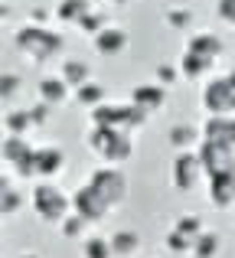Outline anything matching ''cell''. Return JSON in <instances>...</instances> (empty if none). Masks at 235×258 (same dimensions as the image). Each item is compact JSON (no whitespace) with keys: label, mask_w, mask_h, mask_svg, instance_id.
<instances>
[{"label":"cell","mask_w":235,"mask_h":258,"mask_svg":"<svg viewBox=\"0 0 235 258\" xmlns=\"http://www.w3.org/2000/svg\"><path fill=\"white\" fill-rule=\"evenodd\" d=\"M65 167V154L59 147H36V176L49 180Z\"/></svg>","instance_id":"obj_14"},{"label":"cell","mask_w":235,"mask_h":258,"mask_svg":"<svg viewBox=\"0 0 235 258\" xmlns=\"http://www.w3.org/2000/svg\"><path fill=\"white\" fill-rule=\"evenodd\" d=\"M49 17H52V13L46 10V7H33V10H30V23H36V26H46Z\"/></svg>","instance_id":"obj_37"},{"label":"cell","mask_w":235,"mask_h":258,"mask_svg":"<svg viewBox=\"0 0 235 258\" xmlns=\"http://www.w3.org/2000/svg\"><path fill=\"white\" fill-rule=\"evenodd\" d=\"M203 108L209 114H232L235 111V85L229 82V76L212 79L203 88Z\"/></svg>","instance_id":"obj_6"},{"label":"cell","mask_w":235,"mask_h":258,"mask_svg":"<svg viewBox=\"0 0 235 258\" xmlns=\"http://www.w3.org/2000/svg\"><path fill=\"white\" fill-rule=\"evenodd\" d=\"M4 127H7V134H26L30 127H36L33 124V114H30V108H10V111L4 114Z\"/></svg>","instance_id":"obj_21"},{"label":"cell","mask_w":235,"mask_h":258,"mask_svg":"<svg viewBox=\"0 0 235 258\" xmlns=\"http://www.w3.org/2000/svg\"><path fill=\"white\" fill-rule=\"evenodd\" d=\"M164 245H167V252H173V255H193V239L190 235H183V232H167V239H164Z\"/></svg>","instance_id":"obj_30"},{"label":"cell","mask_w":235,"mask_h":258,"mask_svg":"<svg viewBox=\"0 0 235 258\" xmlns=\"http://www.w3.org/2000/svg\"><path fill=\"white\" fill-rule=\"evenodd\" d=\"M82 258H115L111 239H98V235L85 239V245H82Z\"/></svg>","instance_id":"obj_28"},{"label":"cell","mask_w":235,"mask_h":258,"mask_svg":"<svg viewBox=\"0 0 235 258\" xmlns=\"http://www.w3.org/2000/svg\"><path fill=\"white\" fill-rule=\"evenodd\" d=\"M131 101L134 105H140L144 111H160V108L167 105V85H160V82H144V85H134V92H131Z\"/></svg>","instance_id":"obj_10"},{"label":"cell","mask_w":235,"mask_h":258,"mask_svg":"<svg viewBox=\"0 0 235 258\" xmlns=\"http://www.w3.org/2000/svg\"><path fill=\"white\" fill-rule=\"evenodd\" d=\"M20 258H39V255H20Z\"/></svg>","instance_id":"obj_40"},{"label":"cell","mask_w":235,"mask_h":258,"mask_svg":"<svg viewBox=\"0 0 235 258\" xmlns=\"http://www.w3.org/2000/svg\"><path fill=\"white\" fill-rule=\"evenodd\" d=\"M115 4H134V0H115Z\"/></svg>","instance_id":"obj_39"},{"label":"cell","mask_w":235,"mask_h":258,"mask_svg":"<svg viewBox=\"0 0 235 258\" xmlns=\"http://www.w3.org/2000/svg\"><path fill=\"white\" fill-rule=\"evenodd\" d=\"M92 43H95V52L98 56H105V59H111V56H121V52L127 49V33L121 30V26H105L98 36H92Z\"/></svg>","instance_id":"obj_9"},{"label":"cell","mask_w":235,"mask_h":258,"mask_svg":"<svg viewBox=\"0 0 235 258\" xmlns=\"http://www.w3.org/2000/svg\"><path fill=\"white\" fill-rule=\"evenodd\" d=\"M173 229H177V232H183V235H190L193 242H196L199 235L206 232V229H203V219H199V216H193V213L180 216V219H177V226H173Z\"/></svg>","instance_id":"obj_31"},{"label":"cell","mask_w":235,"mask_h":258,"mask_svg":"<svg viewBox=\"0 0 235 258\" xmlns=\"http://www.w3.org/2000/svg\"><path fill=\"white\" fill-rule=\"evenodd\" d=\"M92 124H98V127H118L121 124V105H95L92 108Z\"/></svg>","instance_id":"obj_24"},{"label":"cell","mask_w":235,"mask_h":258,"mask_svg":"<svg viewBox=\"0 0 235 258\" xmlns=\"http://www.w3.org/2000/svg\"><path fill=\"white\" fill-rule=\"evenodd\" d=\"M39 101H46V105H52V108H56V105H62V101L65 98H69V82H65V79L62 76H49V79H39Z\"/></svg>","instance_id":"obj_15"},{"label":"cell","mask_w":235,"mask_h":258,"mask_svg":"<svg viewBox=\"0 0 235 258\" xmlns=\"http://www.w3.org/2000/svg\"><path fill=\"white\" fill-rule=\"evenodd\" d=\"M177 66H180V72H183L186 82H199V79L212 69V59H206V56H199V52H190V49H186L183 59H180Z\"/></svg>","instance_id":"obj_16"},{"label":"cell","mask_w":235,"mask_h":258,"mask_svg":"<svg viewBox=\"0 0 235 258\" xmlns=\"http://www.w3.org/2000/svg\"><path fill=\"white\" fill-rule=\"evenodd\" d=\"M199 160L206 167V176L209 173H219V170H229L235 167V147L232 144H222V141H206L199 144Z\"/></svg>","instance_id":"obj_7"},{"label":"cell","mask_w":235,"mask_h":258,"mask_svg":"<svg viewBox=\"0 0 235 258\" xmlns=\"http://www.w3.org/2000/svg\"><path fill=\"white\" fill-rule=\"evenodd\" d=\"M164 23L177 33H186L193 26V10H186V7H170V10L164 13Z\"/></svg>","instance_id":"obj_26"},{"label":"cell","mask_w":235,"mask_h":258,"mask_svg":"<svg viewBox=\"0 0 235 258\" xmlns=\"http://www.w3.org/2000/svg\"><path fill=\"white\" fill-rule=\"evenodd\" d=\"M85 226H89V219H82L79 213L65 216V219L59 222V229H62V235H65V239H82V235H85Z\"/></svg>","instance_id":"obj_32"},{"label":"cell","mask_w":235,"mask_h":258,"mask_svg":"<svg viewBox=\"0 0 235 258\" xmlns=\"http://www.w3.org/2000/svg\"><path fill=\"white\" fill-rule=\"evenodd\" d=\"M59 76H62L72 88H79V85H85L92 79V69H89V62H82V59H65Z\"/></svg>","instance_id":"obj_20"},{"label":"cell","mask_w":235,"mask_h":258,"mask_svg":"<svg viewBox=\"0 0 235 258\" xmlns=\"http://www.w3.org/2000/svg\"><path fill=\"white\" fill-rule=\"evenodd\" d=\"M225 76H229V82L235 85V66H232V69H229V72H225Z\"/></svg>","instance_id":"obj_38"},{"label":"cell","mask_w":235,"mask_h":258,"mask_svg":"<svg viewBox=\"0 0 235 258\" xmlns=\"http://www.w3.org/2000/svg\"><path fill=\"white\" fill-rule=\"evenodd\" d=\"M30 203H33V213L43 222H62L65 216H69V206H72V200L59 186H52V183H39V186L33 189Z\"/></svg>","instance_id":"obj_2"},{"label":"cell","mask_w":235,"mask_h":258,"mask_svg":"<svg viewBox=\"0 0 235 258\" xmlns=\"http://www.w3.org/2000/svg\"><path fill=\"white\" fill-rule=\"evenodd\" d=\"M72 213H79L89 222H102L105 216L111 213V206L105 203V196L98 193L92 183H85V186H79L75 193H72Z\"/></svg>","instance_id":"obj_5"},{"label":"cell","mask_w":235,"mask_h":258,"mask_svg":"<svg viewBox=\"0 0 235 258\" xmlns=\"http://www.w3.org/2000/svg\"><path fill=\"white\" fill-rule=\"evenodd\" d=\"M17 49L23 52V56L36 59V62H49V59H56L59 52H62V36L52 30H46V26H23V30H17Z\"/></svg>","instance_id":"obj_1"},{"label":"cell","mask_w":235,"mask_h":258,"mask_svg":"<svg viewBox=\"0 0 235 258\" xmlns=\"http://www.w3.org/2000/svg\"><path fill=\"white\" fill-rule=\"evenodd\" d=\"M20 85H23V79H20L17 72H4V76H0V98L10 101L13 92H20Z\"/></svg>","instance_id":"obj_34"},{"label":"cell","mask_w":235,"mask_h":258,"mask_svg":"<svg viewBox=\"0 0 235 258\" xmlns=\"http://www.w3.org/2000/svg\"><path fill=\"white\" fill-rule=\"evenodd\" d=\"M75 101H79L82 108H89V111H92L95 105H102V101H105V88L89 79L85 85H79V88H75Z\"/></svg>","instance_id":"obj_25"},{"label":"cell","mask_w":235,"mask_h":258,"mask_svg":"<svg viewBox=\"0 0 235 258\" xmlns=\"http://www.w3.org/2000/svg\"><path fill=\"white\" fill-rule=\"evenodd\" d=\"M89 183L98 189V193L105 196V203H108L111 209L121 206V203L127 200V176L118 170L115 164H108V167H98V170H92L89 176Z\"/></svg>","instance_id":"obj_3"},{"label":"cell","mask_w":235,"mask_h":258,"mask_svg":"<svg viewBox=\"0 0 235 258\" xmlns=\"http://www.w3.org/2000/svg\"><path fill=\"white\" fill-rule=\"evenodd\" d=\"M216 13H219V20L235 26V0H216Z\"/></svg>","instance_id":"obj_36"},{"label":"cell","mask_w":235,"mask_h":258,"mask_svg":"<svg viewBox=\"0 0 235 258\" xmlns=\"http://www.w3.org/2000/svg\"><path fill=\"white\" fill-rule=\"evenodd\" d=\"M20 209H23V196L13 189L10 176H4V183H0V213L13 216V213H20Z\"/></svg>","instance_id":"obj_22"},{"label":"cell","mask_w":235,"mask_h":258,"mask_svg":"<svg viewBox=\"0 0 235 258\" xmlns=\"http://www.w3.org/2000/svg\"><path fill=\"white\" fill-rule=\"evenodd\" d=\"M147 118H150V111H144V108L140 105H121V131H127V134H134L137 131V127H144L147 124Z\"/></svg>","instance_id":"obj_19"},{"label":"cell","mask_w":235,"mask_h":258,"mask_svg":"<svg viewBox=\"0 0 235 258\" xmlns=\"http://www.w3.org/2000/svg\"><path fill=\"white\" fill-rule=\"evenodd\" d=\"M89 10H95V4H92V0H59V7H56V20H59V23H72V26H79V20H82Z\"/></svg>","instance_id":"obj_18"},{"label":"cell","mask_w":235,"mask_h":258,"mask_svg":"<svg viewBox=\"0 0 235 258\" xmlns=\"http://www.w3.org/2000/svg\"><path fill=\"white\" fill-rule=\"evenodd\" d=\"M219 255V235L216 232H203L193 242V258H216Z\"/></svg>","instance_id":"obj_29"},{"label":"cell","mask_w":235,"mask_h":258,"mask_svg":"<svg viewBox=\"0 0 235 258\" xmlns=\"http://www.w3.org/2000/svg\"><path fill=\"white\" fill-rule=\"evenodd\" d=\"M111 248H115V255L127 258V255H134V252L140 248V235L131 232V229H121V232L111 235Z\"/></svg>","instance_id":"obj_23"},{"label":"cell","mask_w":235,"mask_h":258,"mask_svg":"<svg viewBox=\"0 0 235 258\" xmlns=\"http://www.w3.org/2000/svg\"><path fill=\"white\" fill-rule=\"evenodd\" d=\"M206 183H209V203L216 209H229L235 203V167L219 170V173H209Z\"/></svg>","instance_id":"obj_8"},{"label":"cell","mask_w":235,"mask_h":258,"mask_svg":"<svg viewBox=\"0 0 235 258\" xmlns=\"http://www.w3.org/2000/svg\"><path fill=\"white\" fill-rule=\"evenodd\" d=\"M203 138L206 141H222V144L235 147V118L232 114H209L203 124Z\"/></svg>","instance_id":"obj_11"},{"label":"cell","mask_w":235,"mask_h":258,"mask_svg":"<svg viewBox=\"0 0 235 258\" xmlns=\"http://www.w3.org/2000/svg\"><path fill=\"white\" fill-rule=\"evenodd\" d=\"M180 79H183L180 66H173V62H160V66H157V82H160V85L170 88V85H177Z\"/></svg>","instance_id":"obj_33"},{"label":"cell","mask_w":235,"mask_h":258,"mask_svg":"<svg viewBox=\"0 0 235 258\" xmlns=\"http://www.w3.org/2000/svg\"><path fill=\"white\" fill-rule=\"evenodd\" d=\"M49 111H52V105H46V101L33 105V108H30V114H33V124H36V127H46V124H49Z\"/></svg>","instance_id":"obj_35"},{"label":"cell","mask_w":235,"mask_h":258,"mask_svg":"<svg viewBox=\"0 0 235 258\" xmlns=\"http://www.w3.org/2000/svg\"><path fill=\"white\" fill-rule=\"evenodd\" d=\"M127 134V131H124ZM121 138V127H98V124H92V131H89V138H85V144H89V151L95 154V157H108V151H111V144Z\"/></svg>","instance_id":"obj_13"},{"label":"cell","mask_w":235,"mask_h":258,"mask_svg":"<svg viewBox=\"0 0 235 258\" xmlns=\"http://www.w3.org/2000/svg\"><path fill=\"white\" fill-rule=\"evenodd\" d=\"M206 176V167L203 160H199V151H180L177 160H173V189H180V193H193V189L199 186V180Z\"/></svg>","instance_id":"obj_4"},{"label":"cell","mask_w":235,"mask_h":258,"mask_svg":"<svg viewBox=\"0 0 235 258\" xmlns=\"http://www.w3.org/2000/svg\"><path fill=\"white\" fill-rule=\"evenodd\" d=\"M105 26H108V17H105V10H98V7H95V10H89L82 20H79V30H82L85 36H98Z\"/></svg>","instance_id":"obj_27"},{"label":"cell","mask_w":235,"mask_h":258,"mask_svg":"<svg viewBox=\"0 0 235 258\" xmlns=\"http://www.w3.org/2000/svg\"><path fill=\"white\" fill-rule=\"evenodd\" d=\"M186 49H190V52H199V56L212 59V62H216L219 56H225L222 36H216V33H209V30L196 33V36H190V39H186Z\"/></svg>","instance_id":"obj_12"},{"label":"cell","mask_w":235,"mask_h":258,"mask_svg":"<svg viewBox=\"0 0 235 258\" xmlns=\"http://www.w3.org/2000/svg\"><path fill=\"white\" fill-rule=\"evenodd\" d=\"M203 131H199L196 124H173L170 131H167V141H170V147H177V151H190L193 144H203Z\"/></svg>","instance_id":"obj_17"}]
</instances>
